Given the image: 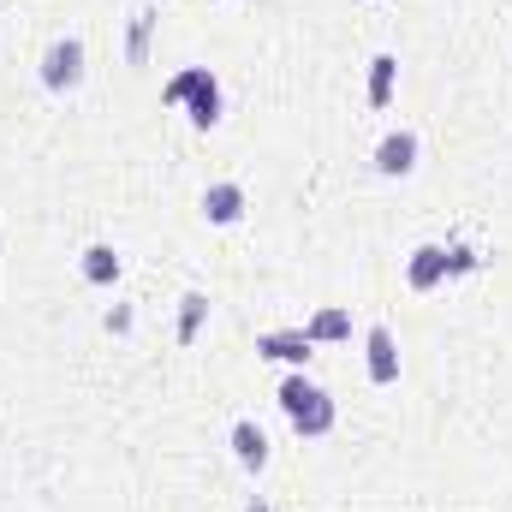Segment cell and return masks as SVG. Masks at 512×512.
Wrapping results in <instances>:
<instances>
[{
    "label": "cell",
    "mask_w": 512,
    "mask_h": 512,
    "mask_svg": "<svg viewBox=\"0 0 512 512\" xmlns=\"http://www.w3.org/2000/svg\"><path fill=\"white\" fill-rule=\"evenodd\" d=\"M280 411H286V423L304 435V441H322V435H334V423H340V405H334V393L322 382H310L304 370H292L286 382H280Z\"/></svg>",
    "instance_id": "6da1fadb"
},
{
    "label": "cell",
    "mask_w": 512,
    "mask_h": 512,
    "mask_svg": "<svg viewBox=\"0 0 512 512\" xmlns=\"http://www.w3.org/2000/svg\"><path fill=\"white\" fill-rule=\"evenodd\" d=\"M161 102L167 108H191V126L215 131L221 126V84H215V72L209 66H185V72H173L167 84H161Z\"/></svg>",
    "instance_id": "7a4b0ae2"
},
{
    "label": "cell",
    "mask_w": 512,
    "mask_h": 512,
    "mask_svg": "<svg viewBox=\"0 0 512 512\" xmlns=\"http://www.w3.org/2000/svg\"><path fill=\"white\" fill-rule=\"evenodd\" d=\"M84 84V42L78 36H54L42 48V90L48 96H72Z\"/></svg>",
    "instance_id": "3957f363"
},
{
    "label": "cell",
    "mask_w": 512,
    "mask_h": 512,
    "mask_svg": "<svg viewBox=\"0 0 512 512\" xmlns=\"http://www.w3.org/2000/svg\"><path fill=\"white\" fill-rule=\"evenodd\" d=\"M245 209H251V191H245L239 179H215V185L203 191V221H209V227H239Z\"/></svg>",
    "instance_id": "277c9868"
},
{
    "label": "cell",
    "mask_w": 512,
    "mask_h": 512,
    "mask_svg": "<svg viewBox=\"0 0 512 512\" xmlns=\"http://www.w3.org/2000/svg\"><path fill=\"white\" fill-rule=\"evenodd\" d=\"M417 155H423V143H417V131H387L382 143H376V173L382 179H411L417 173Z\"/></svg>",
    "instance_id": "5b68a950"
},
{
    "label": "cell",
    "mask_w": 512,
    "mask_h": 512,
    "mask_svg": "<svg viewBox=\"0 0 512 512\" xmlns=\"http://www.w3.org/2000/svg\"><path fill=\"white\" fill-rule=\"evenodd\" d=\"M256 358H274V364L304 370V364L316 358V346H310L304 328H268V334H256Z\"/></svg>",
    "instance_id": "8992f818"
},
{
    "label": "cell",
    "mask_w": 512,
    "mask_h": 512,
    "mask_svg": "<svg viewBox=\"0 0 512 512\" xmlns=\"http://www.w3.org/2000/svg\"><path fill=\"white\" fill-rule=\"evenodd\" d=\"M364 364H370V382H376V387L399 382V340H393V328H387V322H376V328L364 334Z\"/></svg>",
    "instance_id": "52a82bcc"
},
{
    "label": "cell",
    "mask_w": 512,
    "mask_h": 512,
    "mask_svg": "<svg viewBox=\"0 0 512 512\" xmlns=\"http://www.w3.org/2000/svg\"><path fill=\"white\" fill-rule=\"evenodd\" d=\"M227 441H233V459H239L251 477H262V471H268V435H262V423H256V417H239Z\"/></svg>",
    "instance_id": "ba28073f"
},
{
    "label": "cell",
    "mask_w": 512,
    "mask_h": 512,
    "mask_svg": "<svg viewBox=\"0 0 512 512\" xmlns=\"http://www.w3.org/2000/svg\"><path fill=\"white\" fill-rule=\"evenodd\" d=\"M447 280V245H417L411 262H405V286L411 292H435Z\"/></svg>",
    "instance_id": "9c48e42d"
},
{
    "label": "cell",
    "mask_w": 512,
    "mask_h": 512,
    "mask_svg": "<svg viewBox=\"0 0 512 512\" xmlns=\"http://www.w3.org/2000/svg\"><path fill=\"white\" fill-rule=\"evenodd\" d=\"M78 274H84L90 286H114V280L126 274V262H120V251H114V245H90V251H84V262H78Z\"/></svg>",
    "instance_id": "30bf717a"
},
{
    "label": "cell",
    "mask_w": 512,
    "mask_h": 512,
    "mask_svg": "<svg viewBox=\"0 0 512 512\" xmlns=\"http://www.w3.org/2000/svg\"><path fill=\"white\" fill-rule=\"evenodd\" d=\"M203 322H209V292H185V298H179V328H173V340H179V346H197Z\"/></svg>",
    "instance_id": "8fae6325"
},
{
    "label": "cell",
    "mask_w": 512,
    "mask_h": 512,
    "mask_svg": "<svg viewBox=\"0 0 512 512\" xmlns=\"http://www.w3.org/2000/svg\"><path fill=\"white\" fill-rule=\"evenodd\" d=\"M304 334H310V346H334V340H352V316H346V310H316V316L304 322Z\"/></svg>",
    "instance_id": "7c38bea8"
},
{
    "label": "cell",
    "mask_w": 512,
    "mask_h": 512,
    "mask_svg": "<svg viewBox=\"0 0 512 512\" xmlns=\"http://www.w3.org/2000/svg\"><path fill=\"white\" fill-rule=\"evenodd\" d=\"M393 84H399V60L393 54H376L370 60V108H387L393 102Z\"/></svg>",
    "instance_id": "4fadbf2b"
},
{
    "label": "cell",
    "mask_w": 512,
    "mask_h": 512,
    "mask_svg": "<svg viewBox=\"0 0 512 512\" xmlns=\"http://www.w3.org/2000/svg\"><path fill=\"white\" fill-rule=\"evenodd\" d=\"M149 30H155V6H137V12H131V36H126L131 66H149Z\"/></svg>",
    "instance_id": "5bb4252c"
},
{
    "label": "cell",
    "mask_w": 512,
    "mask_h": 512,
    "mask_svg": "<svg viewBox=\"0 0 512 512\" xmlns=\"http://www.w3.org/2000/svg\"><path fill=\"white\" fill-rule=\"evenodd\" d=\"M477 268V251L471 245H447V280H459V274H471Z\"/></svg>",
    "instance_id": "9a60e30c"
},
{
    "label": "cell",
    "mask_w": 512,
    "mask_h": 512,
    "mask_svg": "<svg viewBox=\"0 0 512 512\" xmlns=\"http://www.w3.org/2000/svg\"><path fill=\"white\" fill-rule=\"evenodd\" d=\"M108 334H131V310H108Z\"/></svg>",
    "instance_id": "2e32d148"
},
{
    "label": "cell",
    "mask_w": 512,
    "mask_h": 512,
    "mask_svg": "<svg viewBox=\"0 0 512 512\" xmlns=\"http://www.w3.org/2000/svg\"><path fill=\"white\" fill-rule=\"evenodd\" d=\"M245 512H274V507H268V501H262V495H251V501H245Z\"/></svg>",
    "instance_id": "e0dca14e"
}]
</instances>
